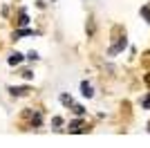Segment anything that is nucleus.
I'll return each instance as SVG.
<instances>
[{"instance_id":"3","label":"nucleus","mask_w":150,"mask_h":148,"mask_svg":"<svg viewBox=\"0 0 150 148\" xmlns=\"http://www.w3.org/2000/svg\"><path fill=\"white\" fill-rule=\"evenodd\" d=\"M81 128H83V121H81V119H79V121H72V123H69V130H72V132H79Z\"/></svg>"},{"instance_id":"8","label":"nucleus","mask_w":150,"mask_h":148,"mask_svg":"<svg viewBox=\"0 0 150 148\" xmlns=\"http://www.w3.org/2000/svg\"><path fill=\"white\" fill-rule=\"evenodd\" d=\"M20 25H27V14H25V11L20 14Z\"/></svg>"},{"instance_id":"1","label":"nucleus","mask_w":150,"mask_h":148,"mask_svg":"<svg viewBox=\"0 0 150 148\" xmlns=\"http://www.w3.org/2000/svg\"><path fill=\"white\" fill-rule=\"evenodd\" d=\"M125 47V36H119V41H117V43L112 45V47H110V52H108V54L110 56H114V54H119L121 49Z\"/></svg>"},{"instance_id":"7","label":"nucleus","mask_w":150,"mask_h":148,"mask_svg":"<svg viewBox=\"0 0 150 148\" xmlns=\"http://www.w3.org/2000/svg\"><path fill=\"white\" fill-rule=\"evenodd\" d=\"M61 101H63L65 105H72V97H67V94H63V97H61Z\"/></svg>"},{"instance_id":"2","label":"nucleus","mask_w":150,"mask_h":148,"mask_svg":"<svg viewBox=\"0 0 150 148\" xmlns=\"http://www.w3.org/2000/svg\"><path fill=\"white\" fill-rule=\"evenodd\" d=\"M81 90H83V97H92V85H90V83H88V81H83V83H81Z\"/></svg>"},{"instance_id":"10","label":"nucleus","mask_w":150,"mask_h":148,"mask_svg":"<svg viewBox=\"0 0 150 148\" xmlns=\"http://www.w3.org/2000/svg\"><path fill=\"white\" fill-rule=\"evenodd\" d=\"M146 56V68H150V54H144Z\"/></svg>"},{"instance_id":"6","label":"nucleus","mask_w":150,"mask_h":148,"mask_svg":"<svg viewBox=\"0 0 150 148\" xmlns=\"http://www.w3.org/2000/svg\"><path fill=\"white\" fill-rule=\"evenodd\" d=\"M11 92H13V94H25L27 88H11Z\"/></svg>"},{"instance_id":"11","label":"nucleus","mask_w":150,"mask_h":148,"mask_svg":"<svg viewBox=\"0 0 150 148\" xmlns=\"http://www.w3.org/2000/svg\"><path fill=\"white\" fill-rule=\"evenodd\" d=\"M144 108H150V97H148V99L144 101Z\"/></svg>"},{"instance_id":"5","label":"nucleus","mask_w":150,"mask_h":148,"mask_svg":"<svg viewBox=\"0 0 150 148\" xmlns=\"http://www.w3.org/2000/svg\"><path fill=\"white\" fill-rule=\"evenodd\" d=\"M141 14H144V16H146V20L150 23V5H148V7H144V9H141Z\"/></svg>"},{"instance_id":"9","label":"nucleus","mask_w":150,"mask_h":148,"mask_svg":"<svg viewBox=\"0 0 150 148\" xmlns=\"http://www.w3.org/2000/svg\"><path fill=\"white\" fill-rule=\"evenodd\" d=\"M74 112H76V115H83V112H85V110H83L81 105H74Z\"/></svg>"},{"instance_id":"4","label":"nucleus","mask_w":150,"mask_h":148,"mask_svg":"<svg viewBox=\"0 0 150 148\" xmlns=\"http://www.w3.org/2000/svg\"><path fill=\"white\" fill-rule=\"evenodd\" d=\"M20 61H23V56H20V54H13L11 58H9V63H11V65H16V63H20Z\"/></svg>"}]
</instances>
